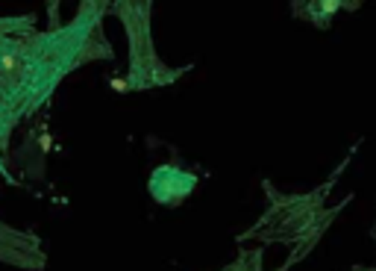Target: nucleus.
<instances>
[{"instance_id":"nucleus-1","label":"nucleus","mask_w":376,"mask_h":271,"mask_svg":"<svg viewBox=\"0 0 376 271\" xmlns=\"http://www.w3.org/2000/svg\"><path fill=\"white\" fill-rule=\"evenodd\" d=\"M97 59H112L103 24L74 18L41 32L36 15L0 18V106L21 121L39 112L71 71Z\"/></svg>"},{"instance_id":"nucleus-2","label":"nucleus","mask_w":376,"mask_h":271,"mask_svg":"<svg viewBox=\"0 0 376 271\" xmlns=\"http://www.w3.org/2000/svg\"><path fill=\"white\" fill-rule=\"evenodd\" d=\"M359 148H362V139L347 150V157L333 168V174H329L312 192H280L271 180H262L268 207H264V212L259 215L256 224H250L247 230L238 236V242L259 239L264 245H289L291 257L285 259V265H282L285 271H289L291 265H297V263H303V259L315 251V245L326 236V230L341 215V210L353 201V194H347L338 207H326L329 192H333L338 177L347 171L350 159L356 157Z\"/></svg>"},{"instance_id":"nucleus-3","label":"nucleus","mask_w":376,"mask_h":271,"mask_svg":"<svg viewBox=\"0 0 376 271\" xmlns=\"http://www.w3.org/2000/svg\"><path fill=\"white\" fill-rule=\"evenodd\" d=\"M112 15L124 24L129 41V68L112 86L118 92L168 89L191 71V65H165L153 48V0H115Z\"/></svg>"},{"instance_id":"nucleus-4","label":"nucleus","mask_w":376,"mask_h":271,"mask_svg":"<svg viewBox=\"0 0 376 271\" xmlns=\"http://www.w3.org/2000/svg\"><path fill=\"white\" fill-rule=\"evenodd\" d=\"M0 263L27 268V271H41L48 265V254L36 233L18 230V227L0 221Z\"/></svg>"},{"instance_id":"nucleus-5","label":"nucleus","mask_w":376,"mask_h":271,"mask_svg":"<svg viewBox=\"0 0 376 271\" xmlns=\"http://www.w3.org/2000/svg\"><path fill=\"white\" fill-rule=\"evenodd\" d=\"M197 174L194 171H185L180 165H171V162H165V165L159 168H153V174L147 180V192H150V198L162 203V207H180V203L197 189Z\"/></svg>"},{"instance_id":"nucleus-6","label":"nucleus","mask_w":376,"mask_h":271,"mask_svg":"<svg viewBox=\"0 0 376 271\" xmlns=\"http://www.w3.org/2000/svg\"><path fill=\"white\" fill-rule=\"evenodd\" d=\"M364 0H291V15L326 32L338 12H356Z\"/></svg>"},{"instance_id":"nucleus-7","label":"nucleus","mask_w":376,"mask_h":271,"mask_svg":"<svg viewBox=\"0 0 376 271\" xmlns=\"http://www.w3.org/2000/svg\"><path fill=\"white\" fill-rule=\"evenodd\" d=\"M115 0H80L76 6V21H88V24H103V18L112 12Z\"/></svg>"},{"instance_id":"nucleus-8","label":"nucleus","mask_w":376,"mask_h":271,"mask_svg":"<svg viewBox=\"0 0 376 271\" xmlns=\"http://www.w3.org/2000/svg\"><path fill=\"white\" fill-rule=\"evenodd\" d=\"M15 118L9 115L3 106H0V177L9 180V171H6V145H9V136H12V130H15Z\"/></svg>"},{"instance_id":"nucleus-9","label":"nucleus","mask_w":376,"mask_h":271,"mask_svg":"<svg viewBox=\"0 0 376 271\" xmlns=\"http://www.w3.org/2000/svg\"><path fill=\"white\" fill-rule=\"evenodd\" d=\"M218 271H264V257H262V251H241L236 257V263H229ZM280 271H285V268H280Z\"/></svg>"},{"instance_id":"nucleus-10","label":"nucleus","mask_w":376,"mask_h":271,"mask_svg":"<svg viewBox=\"0 0 376 271\" xmlns=\"http://www.w3.org/2000/svg\"><path fill=\"white\" fill-rule=\"evenodd\" d=\"M347 271H376V268H370V265H353V268H347Z\"/></svg>"},{"instance_id":"nucleus-11","label":"nucleus","mask_w":376,"mask_h":271,"mask_svg":"<svg viewBox=\"0 0 376 271\" xmlns=\"http://www.w3.org/2000/svg\"><path fill=\"white\" fill-rule=\"evenodd\" d=\"M370 239H373V245H376V221H373V230H370Z\"/></svg>"}]
</instances>
